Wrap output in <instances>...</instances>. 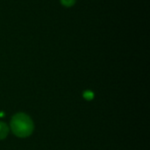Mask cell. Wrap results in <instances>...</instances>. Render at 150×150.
I'll return each instance as SVG.
<instances>
[{"label": "cell", "instance_id": "obj_1", "mask_svg": "<svg viewBox=\"0 0 150 150\" xmlns=\"http://www.w3.org/2000/svg\"><path fill=\"white\" fill-rule=\"evenodd\" d=\"M33 122L27 114L19 112L11 118V130L16 136L19 138H26L33 134Z\"/></svg>", "mask_w": 150, "mask_h": 150}, {"label": "cell", "instance_id": "obj_2", "mask_svg": "<svg viewBox=\"0 0 150 150\" xmlns=\"http://www.w3.org/2000/svg\"><path fill=\"white\" fill-rule=\"evenodd\" d=\"M8 133H9L8 126L5 123L0 121V140L6 138V136L8 135Z\"/></svg>", "mask_w": 150, "mask_h": 150}, {"label": "cell", "instance_id": "obj_3", "mask_svg": "<svg viewBox=\"0 0 150 150\" xmlns=\"http://www.w3.org/2000/svg\"><path fill=\"white\" fill-rule=\"evenodd\" d=\"M60 2H61V4H62L64 7L69 8V7H72V6L75 5L76 0H60Z\"/></svg>", "mask_w": 150, "mask_h": 150}]
</instances>
